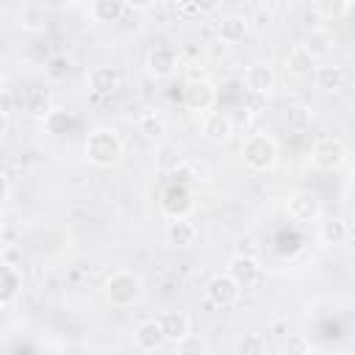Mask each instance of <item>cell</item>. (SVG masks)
<instances>
[{"mask_svg": "<svg viewBox=\"0 0 355 355\" xmlns=\"http://www.w3.org/2000/svg\"><path fill=\"white\" fill-rule=\"evenodd\" d=\"M83 155L97 169H111L125 158V141L114 128H94L83 139Z\"/></svg>", "mask_w": 355, "mask_h": 355, "instance_id": "1", "label": "cell"}, {"mask_svg": "<svg viewBox=\"0 0 355 355\" xmlns=\"http://www.w3.org/2000/svg\"><path fill=\"white\" fill-rule=\"evenodd\" d=\"M141 297H144V280L133 269H116L103 283V300L111 308H119V311L133 308Z\"/></svg>", "mask_w": 355, "mask_h": 355, "instance_id": "2", "label": "cell"}, {"mask_svg": "<svg viewBox=\"0 0 355 355\" xmlns=\"http://www.w3.org/2000/svg\"><path fill=\"white\" fill-rule=\"evenodd\" d=\"M277 158H280V144L269 133H252L241 144V161L252 172H269V169H275Z\"/></svg>", "mask_w": 355, "mask_h": 355, "instance_id": "3", "label": "cell"}, {"mask_svg": "<svg viewBox=\"0 0 355 355\" xmlns=\"http://www.w3.org/2000/svg\"><path fill=\"white\" fill-rule=\"evenodd\" d=\"M347 155L349 150L338 136H322L311 147V164L319 172H338L347 164Z\"/></svg>", "mask_w": 355, "mask_h": 355, "instance_id": "4", "label": "cell"}, {"mask_svg": "<svg viewBox=\"0 0 355 355\" xmlns=\"http://www.w3.org/2000/svg\"><path fill=\"white\" fill-rule=\"evenodd\" d=\"M241 297V283L225 269V272H214L205 280V300L216 308H230L236 305Z\"/></svg>", "mask_w": 355, "mask_h": 355, "instance_id": "5", "label": "cell"}, {"mask_svg": "<svg viewBox=\"0 0 355 355\" xmlns=\"http://www.w3.org/2000/svg\"><path fill=\"white\" fill-rule=\"evenodd\" d=\"M194 208V194L183 180H175L164 189L161 194V211L166 219H178V216H189Z\"/></svg>", "mask_w": 355, "mask_h": 355, "instance_id": "6", "label": "cell"}, {"mask_svg": "<svg viewBox=\"0 0 355 355\" xmlns=\"http://www.w3.org/2000/svg\"><path fill=\"white\" fill-rule=\"evenodd\" d=\"M216 86L208 80V78H194V80H189L186 83V89H183V103H186V108L189 111H194V114H208L214 105H216Z\"/></svg>", "mask_w": 355, "mask_h": 355, "instance_id": "7", "label": "cell"}, {"mask_svg": "<svg viewBox=\"0 0 355 355\" xmlns=\"http://www.w3.org/2000/svg\"><path fill=\"white\" fill-rule=\"evenodd\" d=\"M144 67H147V72L153 78L164 80V78H169V75L178 72V67H180V50L172 47V44H158V47H153L147 53Z\"/></svg>", "mask_w": 355, "mask_h": 355, "instance_id": "8", "label": "cell"}, {"mask_svg": "<svg viewBox=\"0 0 355 355\" xmlns=\"http://www.w3.org/2000/svg\"><path fill=\"white\" fill-rule=\"evenodd\" d=\"M286 214L294 219V222H302V225H311L316 219H322V200L311 191H294L288 200H286Z\"/></svg>", "mask_w": 355, "mask_h": 355, "instance_id": "9", "label": "cell"}, {"mask_svg": "<svg viewBox=\"0 0 355 355\" xmlns=\"http://www.w3.org/2000/svg\"><path fill=\"white\" fill-rule=\"evenodd\" d=\"M227 272L241 283V288H252V286H258L261 277H263V266H261L258 258L250 255V252H239L236 258H230Z\"/></svg>", "mask_w": 355, "mask_h": 355, "instance_id": "10", "label": "cell"}, {"mask_svg": "<svg viewBox=\"0 0 355 355\" xmlns=\"http://www.w3.org/2000/svg\"><path fill=\"white\" fill-rule=\"evenodd\" d=\"M119 86H122V75L111 64H97L86 75V89L92 94H114Z\"/></svg>", "mask_w": 355, "mask_h": 355, "instance_id": "11", "label": "cell"}, {"mask_svg": "<svg viewBox=\"0 0 355 355\" xmlns=\"http://www.w3.org/2000/svg\"><path fill=\"white\" fill-rule=\"evenodd\" d=\"M164 344H166V336H164V327H161L158 316H155V319H141V322L136 324V330H133V347H136V349H141V352H155V349H161Z\"/></svg>", "mask_w": 355, "mask_h": 355, "instance_id": "12", "label": "cell"}, {"mask_svg": "<svg viewBox=\"0 0 355 355\" xmlns=\"http://www.w3.org/2000/svg\"><path fill=\"white\" fill-rule=\"evenodd\" d=\"M275 83H277V75H275V67L272 64H266V61H255V64H250L247 67V72H244V86H247V92H252V94H269L272 89H275Z\"/></svg>", "mask_w": 355, "mask_h": 355, "instance_id": "13", "label": "cell"}, {"mask_svg": "<svg viewBox=\"0 0 355 355\" xmlns=\"http://www.w3.org/2000/svg\"><path fill=\"white\" fill-rule=\"evenodd\" d=\"M233 133H236V125H233L230 114H225V111H208V114L202 116V136H205L208 141L225 144V141L233 139Z\"/></svg>", "mask_w": 355, "mask_h": 355, "instance_id": "14", "label": "cell"}, {"mask_svg": "<svg viewBox=\"0 0 355 355\" xmlns=\"http://www.w3.org/2000/svg\"><path fill=\"white\" fill-rule=\"evenodd\" d=\"M164 236H166V241L175 244V247H194L197 239H200V227H197L189 216H178V219H169V222H166Z\"/></svg>", "mask_w": 355, "mask_h": 355, "instance_id": "15", "label": "cell"}, {"mask_svg": "<svg viewBox=\"0 0 355 355\" xmlns=\"http://www.w3.org/2000/svg\"><path fill=\"white\" fill-rule=\"evenodd\" d=\"M161 327H164V336H166V344H180L183 338L191 336V319L189 313L183 311H164L158 316Z\"/></svg>", "mask_w": 355, "mask_h": 355, "instance_id": "16", "label": "cell"}, {"mask_svg": "<svg viewBox=\"0 0 355 355\" xmlns=\"http://www.w3.org/2000/svg\"><path fill=\"white\" fill-rule=\"evenodd\" d=\"M311 78H313V86H316L319 92H324V94H336V92H341L344 83H347V72H344L341 64H322V67L313 69Z\"/></svg>", "mask_w": 355, "mask_h": 355, "instance_id": "17", "label": "cell"}, {"mask_svg": "<svg viewBox=\"0 0 355 355\" xmlns=\"http://www.w3.org/2000/svg\"><path fill=\"white\" fill-rule=\"evenodd\" d=\"M216 36L225 39L227 44H241L250 36V19L244 14H227L216 22Z\"/></svg>", "mask_w": 355, "mask_h": 355, "instance_id": "18", "label": "cell"}, {"mask_svg": "<svg viewBox=\"0 0 355 355\" xmlns=\"http://www.w3.org/2000/svg\"><path fill=\"white\" fill-rule=\"evenodd\" d=\"M22 294V272L14 263L0 266V308L14 305V300Z\"/></svg>", "mask_w": 355, "mask_h": 355, "instance_id": "19", "label": "cell"}, {"mask_svg": "<svg viewBox=\"0 0 355 355\" xmlns=\"http://www.w3.org/2000/svg\"><path fill=\"white\" fill-rule=\"evenodd\" d=\"M313 61H316V58H313L302 44H297V47H291L288 55H286V72H288L291 78H311L313 69H316Z\"/></svg>", "mask_w": 355, "mask_h": 355, "instance_id": "20", "label": "cell"}, {"mask_svg": "<svg viewBox=\"0 0 355 355\" xmlns=\"http://www.w3.org/2000/svg\"><path fill=\"white\" fill-rule=\"evenodd\" d=\"M302 47H305L313 58H324V55L333 53V47H336V36H333L330 31H324V28H313V31H308Z\"/></svg>", "mask_w": 355, "mask_h": 355, "instance_id": "21", "label": "cell"}, {"mask_svg": "<svg viewBox=\"0 0 355 355\" xmlns=\"http://www.w3.org/2000/svg\"><path fill=\"white\" fill-rule=\"evenodd\" d=\"M319 241L324 244V247H333V244H344L347 239H349V227H347V222L344 219H327V222H322L319 225Z\"/></svg>", "mask_w": 355, "mask_h": 355, "instance_id": "22", "label": "cell"}, {"mask_svg": "<svg viewBox=\"0 0 355 355\" xmlns=\"http://www.w3.org/2000/svg\"><path fill=\"white\" fill-rule=\"evenodd\" d=\"M125 11V0H92V17L97 22H119Z\"/></svg>", "mask_w": 355, "mask_h": 355, "instance_id": "23", "label": "cell"}, {"mask_svg": "<svg viewBox=\"0 0 355 355\" xmlns=\"http://www.w3.org/2000/svg\"><path fill=\"white\" fill-rule=\"evenodd\" d=\"M136 128H139V133H144L147 139H161V136L166 133V119H164L158 111H144V114H139Z\"/></svg>", "mask_w": 355, "mask_h": 355, "instance_id": "24", "label": "cell"}, {"mask_svg": "<svg viewBox=\"0 0 355 355\" xmlns=\"http://www.w3.org/2000/svg\"><path fill=\"white\" fill-rule=\"evenodd\" d=\"M155 166L161 169V172H175V169H180L183 166V153H180V147H175V144H164V147H158V155H155Z\"/></svg>", "mask_w": 355, "mask_h": 355, "instance_id": "25", "label": "cell"}, {"mask_svg": "<svg viewBox=\"0 0 355 355\" xmlns=\"http://www.w3.org/2000/svg\"><path fill=\"white\" fill-rule=\"evenodd\" d=\"M311 122H313V111H311L308 105H288V108H286V125H288L291 130L302 133V130L311 128Z\"/></svg>", "mask_w": 355, "mask_h": 355, "instance_id": "26", "label": "cell"}, {"mask_svg": "<svg viewBox=\"0 0 355 355\" xmlns=\"http://www.w3.org/2000/svg\"><path fill=\"white\" fill-rule=\"evenodd\" d=\"M352 0H313V11L322 19H341L349 11Z\"/></svg>", "mask_w": 355, "mask_h": 355, "instance_id": "27", "label": "cell"}, {"mask_svg": "<svg viewBox=\"0 0 355 355\" xmlns=\"http://www.w3.org/2000/svg\"><path fill=\"white\" fill-rule=\"evenodd\" d=\"M19 28H25V31H31V33L44 31V28H47V17H44V11L28 6V8L19 14Z\"/></svg>", "mask_w": 355, "mask_h": 355, "instance_id": "28", "label": "cell"}, {"mask_svg": "<svg viewBox=\"0 0 355 355\" xmlns=\"http://www.w3.org/2000/svg\"><path fill=\"white\" fill-rule=\"evenodd\" d=\"M311 349H313V344H311V338L305 333H291L286 338V344H283V352H288V355H305Z\"/></svg>", "mask_w": 355, "mask_h": 355, "instance_id": "29", "label": "cell"}, {"mask_svg": "<svg viewBox=\"0 0 355 355\" xmlns=\"http://www.w3.org/2000/svg\"><path fill=\"white\" fill-rule=\"evenodd\" d=\"M219 6H222V0H186L189 14H216Z\"/></svg>", "mask_w": 355, "mask_h": 355, "instance_id": "30", "label": "cell"}, {"mask_svg": "<svg viewBox=\"0 0 355 355\" xmlns=\"http://www.w3.org/2000/svg\"><path fill=\"white\" fill-rule=\"evenodd\" d=\"M28 114H33V116H50L53 111H50V100L44 97V94H36L31 103H28Z\"/></svg>", "mask_w": 355, "mask_h": 355, "instance_id": "31", "label": "cell"}, {"mask_svg": "<svg viewBox=\"0 0 355 355\" xmlns=\"http://www.w3.org/2000/svg\"><path fill=\"white\" fill-rule=\"evenodd\" d=\"M236 349L244 352V355H247V352H263V349H266V341H263L261 336H247L244 341H239Z\"/></svg>", "mask_w": 355, "mask_h": 355, "instance_id": "32", "label": "cell"}, {"mask_svg": "<svg viewBox=\"0 0 355 355\" xmlns=\"http://www.w3.org/2000/svg\"><path fill=\"white\" fill-rule=\"evenodd\" d=\"M175 349H178V352H208V344L189 336V338H183L180 344H175Z\"/></svg>", "mask_w": 355, "mask_h": 355, "instance_id": "33", "label": "cell"}, {"mask_svg": "<svg viewBox=\"0 0 355 355\" xmlns=\"http://www.w3.org/2000/svg\"><path fill=\"white\" fill-rule=\"evenodd\" d=\"M11 111H14V97H11L8 89H3V94H0V114H3V119H8Z\"/></svg>", "mask_w": 355, "mask_h": 355, "instance_id": "34", "label": "cell"}, {"mask_svg": "<svg viewBox=\"0 0 355 355\" xmlns=\"http://www.w3.org/2000/svg\"><path fill=\"white\" fill-rule=\"evenodd\" d=\"M227 47H230V44H227L225 39H219V36H216V39L208 44V53H211L214 58H219V55H225V53H227Z\"/></svg>", "mask_w": 355, "mask_h": 355, "instance_id": "35", "label": "cell"}, {"mask_svg": "<svg viewBox=\"0 0 355 355\" xmlns=\"http://www.w3.org/2000/svg\"><path fill=\"white\" fill-rule=\"evenodd\" d=\"M125 6H128L130 11H147V8L155 6V0H125Z\"/></svg>", "mask_w": 355, "mask_h": 355, "instance_id": "36", "label": "cell"}, {"mask_svg": "<svg viewBox=\"0 0 355 355\" xmlns=\"http://www.w3.org/2000/svg\"><path fill=\"white\" fill-rule=\"evenodd\" d=\"M8 194H11V180L8 175H3V200H8Z\"/></svg>", "mask_w": 355, "mask_h": 355, "instance_id": "37", "label": "cell"}, {"mask_svg": "<svg viewBox=\"0 0 355 355\" xmlns=\"http://www.w3.org/2000/svg\"><path fill=\"white\" fill-rule=\"evenodd\" d=\"M352 247H355V236H352Z\"/></svg>", "mask_w": 355, "mask_h": 355, "instance_id": "38", "label": "cell"}]
</instances>
